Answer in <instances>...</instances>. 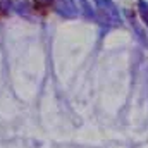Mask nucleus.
I'll return each mask as SVG.
<instances>
[{"label": "nucleus", "instance_id": "nucleus-1", "mask_svg": "<svg viewBox=\"0 0 148 148\" xmlns=\"http://www.w3.org/2000/svg\"><path fill=\"white\" fill-rule=\"evenodd\" d=\"M95 2V14L97 23H100L105 28H121L122 17L119 12V7L114 3V0H93Z\"/></svg>", "mask_w": 148, "mask_h": 148}, {"label": "nucleus", "instance_id": "nucleus-4", "mask_svg": "<svg viewBox=\"0 0 148 148\" xmlns=\"http://www.w3.org/2000/svg\"><path fill=\"white\" fill-rule=\"evenodd\" d=\"M138 12H140V16H141V19H143V23H145V26L148 29V2L147 0H138Z\"/></svg>", "mask_w": 148, "mask_h": 148}, {"label": "nucleus", "instance_id": "nucleus-3", "mask_svg": "<svg viewBox=\"0 0 148 148\" xmlns=\"http://www.w3.org/2000/svg\"><path fill=\"white\" fill-rule=\"evenodd\" d=\"M77 9L79 14H83L86 19H91L97 23V14H95V5H91L88 0H77Z\"/></svg>", "mask_w": 148, "mask_h": 148}, {"label": "nucleus", "instance_id": "nucleus-2", "mask_svg": "<svg viewBox=\"0 0 148 148\" xmlns=\"http://www.w3.org/2000/svg\"><path fill=\"white\" fill-rule=\"evenodd\" d=\"M53 10L64 19H76L79 16L77 3L74 0H50Z\"/></svg>", "mask_w": 148, "mask_h": 148}]
</instances>
